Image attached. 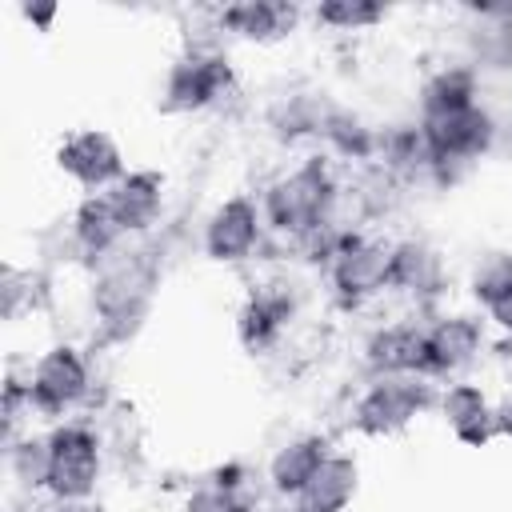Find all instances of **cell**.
<instances>
[{"instance_id": "6da1fadb", "label": "cell", "mask_w": 512, "mask_h": 512, "mask_svg": "<svg viewBox=\"0 0 512 512\" xmlns=\"http://www.w3.org/2000/svg\"><path fill=\"white\" fill-rule=\"evenodd\" d=\"M88 272H92L88 308L96 320V340L120 344V340L136 336V328L148 316L156 280H160V260L152 256V248L124 240L116 252L92 260Z\"/></svg>"}, {"instance_id": "7a4b0ae2", "label": "cell", "mask_w": 512, "mask_h": 512, "mask_svg": "<svg viewBox=\"0 0 512 512\" xmlns=\"http://www.w3.org/2000/svg\"><path fill=\"white\" fill-rule=\"evenodd\" d=\"M336 196H340V180H336L328 156H304L300 164L276 172L260 188V212H264L268 236L292 244V240L324 228L332 220Z\"/></svg>"}, {"instance_id": "3957f363", "label": "cell", "mask_w": 512, "mask_h": 512, "mask_svg": "<svg viewBox=\"0 0 512 512\" xmlns=\"http://www.w3.org/2000/svg\"><path fill=\"white\" fill-rule=\"evenodd\" d=\"M436 380L428 376H372L348 404V428L356 436H396L424 412H436Z\"/></svg>"}, {"instance_id": "277c9868", "label": "cell", "mask_w": 512, "mask_h": 512, "mask_svg": "<svg viewBox=\"0 0 512 512\" xmlns=\"http://www.w3.org/2000/svg\"><path fill=\"white\" fill-rule=\"evenodd\" d=\"M332 300L352 312L392 292V240L372 232H348L324 264Z\"/></svg>"}, {"instance_id": "5b68a950", "label": "cell", "mask_w": 512, "mask_h": 512, "mask_svg": "<svg viewBox=\"0 0 512 512\" xmlns=\"http://www.w3.org/2000/svg\"><path fill=\"white\" fill-rule=\"evenodd\" d=\"M28 396L32 408L48 420H68L76 408H84L92 400L96 388V372L92 360L80 344L72 340H56L48 344L32 364H28Z\"/></svg>"}, {"instance_id": "8992f818", "label": "cell", "mask_w": 512, "mask_h": 512, "mask_svg": "<svg viewBox=\"0 0 512 512\" xmlns=\"http://www.w3.org/2000/svg\"><path fill=\"white\" fill-rule=\"evenodd\" d=\"M104 480V436L88 420L48 428V500H92Z\"/></svg>"}, {"instance_id": "52a82bcc", "label": "cell", "mask_w": 512, "mask_h": 512, "mask_svg": "<svg viewBox=\"0 0 512 512\" xmlns=\"http://www.w3.org/2000/svg\"><path fill=\"white\" fill-rule=\"evenodd\" d=\"M416 128H420V136L428 144V156L436 164V184L452 180L460 168L488 156L492 144H496V132H500L484 104L440 112V116H420Z\"/></svg>"}, {"instance_id": "ba28073f", "label": "cell", "mask_w": 512, "mask_h": 512, "mask_svg": "<svg viewBox=\"0 0 512 512\" xmlns=\"http://www.w3.org/2000/svg\"><path fill=\"white\" fill-rule=\"evenodd\" d=\"M236 92V72L228 52H180L160 80V112L192 116L224 104Z\"/></svg>"}, {"instance_id": "9c48e42d", "label": "cell", "mask_w": 512, "mask_h": 512, "mask_svg": "<svg viewBox=\"0 0 512 512\" xmlns=\"http://www.w3.org/2000/svg\"><path fill=\"white\" fill-rule=\"evenodd\" d=\"M300 316V288L288 276L260 280L236 308V340L248 356H276L284 336L296 328Z\"/></svg>"}, {"instance_id": "30bf717a", "label": "cell", "mask_w": 512, "mask_h": 512, "mask_svg": "<svg viewBox=\"0 0 512 512\" xmlns=\"http://www.w3.org/2000/svg\"><path fill=\"white\" fill-rule=\"evenodd\" d=\"M264 244H268V224L260 212V196L252 192H232L204 216L200 248L212 264H248L264 252Z\"/></svg>"}, {"instance_id": "8fae6325", "label": "cell", "mask_w": 512, "mask_h": 512, "mask_svg": "<svg viewBox=\"0 0 512 512\" xmlns=\"http://www.w3.org/2000/svg\"><path fill=\"white\" fill-rule=\"evenodd\" d=\"M488 348V320L476 312H440L424 324V376L460 380Z\"/></svg>"}, {"instance_id": "7c38bea8", "label": "cell", "mask_w": 512, "mask_h": 512, "mask_svg": "<svg viewBox=\"0 0 512 512\" xmlns=\"http://www.w3.org/2000/svg\"><path fill=\"white\" fill-rule=\"evenodd\" d=\"M56 168L88 196L108 192L124 172V152L104 128H76L56 144Z\"/></svg>"}, {"instance_id": "4fadbf2b", "label": "cell", "mask_w": 512, "mask_h": 512, "mask_svg": "<svg viewBox=\"0 0 512 512\" xmlns=\"http://www.w3.org/2000/svg\"><path fill=\"white\" fill-rule=\"evenodd\" d=\"M360 360L368 380L372 376H424V320L416 316H396L376 324L364 344Z\"/></svg>"}, {"instance_id": "5bb4252c", "label": "cell", "mask_w": 512, "mask_h": 512, "mask_svg": "<svg viewBox=\"0 0 512 512\" xmlns=\"http://www.w3.org/2000/svg\"><path fill=\"white\" fill-rule=\"evenodd\" d=\"M436 416L464 448H488L492 440H500L496 404L476 380H448L436 392Z\"/></svg>"}, {"instance_id": "9a60e30c", "label": "cell", "mask_w": 512, "mask_h": 512, "mask_svg": "<svg viewBox=\"0 0 512 512\" xmlns=\"http://www.w3.org/2000/svg\"><path fill=\"white\" fill-rule=\"evenodd\" d=\"M448 288V260L444 252L424 236H400L392 240V292L432 304Z\"/></svg>"}, {"instance_id": "2e32d148", "label": "cell", "mask_w": 512, "mask_h": 512, "mask_svg": "<svg viewBox=\"0 0 512 512\" xmlns=\"http://www.w3.org/2000/svg\"><path fill=\"white\" fill-rule=\"evenodd\" d=\"M168 188V180H164V172H156V168H128L104 196H108V204H112V212H116V220H120V228L128 232V240L132 236H148L156 224H160V216H164V192Z\"/></svg>"}, {"instance_id": "e0dca14e", "label": "cell", "mask_w": 512, "mask_h": 512, "mask_svg": "<svg viewBox=\"0 0 512 512\" xmlns=\"http://www.w3.org/2000/svg\"><path fill=\"white\" fill-rule=\"evenodd\" d=\"M220 32L228 40H244V44H280L296 32L300 24V8L288 0H236L216 8Z\"/></svg>"}, {"instance_id": "ac0fdd59", "label": "cell", "mask_w": 512, "mask_h": 512, "mask_svg": "<svg viewBox=\"0 0 512 512\" xmlns=\"http://www.w3.org/2000/svg\"><path fill=\"white\" fill-rule=\"evenodd\" d=\"M328 452H332V440L324 432H296V436H288L268 456V468H264L268 488L280 500H296L304 492V484L312 480V472L324 464Z\"/></svg>"}, {"instance_id": "d6986e66", "label": "cell", "mask_w": 512, "mask_h": 512, "mask_svg": "<svg viewBox=\"0 0 512 512\" xmlns=\"http://www.w3.org/2000/svg\"><path fill=\"white\" fill-rule=\"evenodd\" d=\"M360 492V460L352 452H328L324 464L312 472L304 492L288 500L296 512H348V504Z\"/></svg>"}, {"instance_id": "ffe728a7", "label": "cell", "mask_w": 512, "mask_h": 512, "mask_svg": "<svg viewBox=\"0 0 512 512\" xmlns=\"http://www.w3.org/2000/svg\"><path fill=\"white\" fill-rule=\"evenodd\" d=\"M68 224H72V236H76V244H80V252H84V264H92V260H100V256H108V252H116V248L128 240V232L120 228V220H116V212H112V204H108L104 192H100V196H84V200L72 208Z\"/></svg>"}, {"instance_id": "44dd1931", "label": "cell", "mask_w": 512, "mask_h": 512, "mask_svg": "<svg viewBox=\"0 0 512 512\" xmlns=\"http://www.w3.org/2000/svg\"><path fill=\"white\" fill-rule=\"evenodd\" d=\"M180 512H256L252 476L244 472V464L216 468L208 480H200L196 488H188Z\"/></svg>"}, {"instance_id": "7402d4cb", "label": "cell", "mask_w": 512, "mask_h": 512, "mask_svg": "<svg viewBox=\"0 0 512 512\" xmlns=\"http://www.w3.org/2000/svg\"><path fill=\"white\" fill-rule=\"evenodd\" d=\"M472 104H480V72L468 60L440 64L420 84V116H440V112H456Z\"/></svg>"}, {"instance_id": "603a6c76", "label": "cell", "mask_w": 512, "mask_h": 512, "mask_svg": "<svg viewBox=\"0 0 512 512\" xmlns=\"http://www.w3.org/2000/svg\"><path fill=\"white\" fill-rule=\"evenodd\" d=\"M336 104L324 100V92H284L268 108V124L280 140H304V136H324V124Z\"/></svg>"}, {"instance_id": "cb8c5ba5", "label": "cell", "mask_w": 512, "mask_h": 512, "mask_svg": "<svg viewBox=\"0 0 512 512\" xmlns=\"http://www.w3.org/2000/svg\"><path fill=\"white\" fill-rule=\"evenodd\" d=\"M48 276L40 268H20V264H4L0 272V312L4 320H20L24 312H40L48 308Z\"/></svg>"}, {"instance_id": "d4e9b609", "label": "cell", "mask_w": 512, "mask_h": 512, "mask_svg": "<svg viewBox=\"0 0 512 512\" xmlns=\"http://www.w3.org/2000/svg\"><path fill=\"white\" fill-rule=\"evenodd\" d=\"M468 296L488 312L512 296V252L492 248L484 252L468 272Z\"/></svg>"}, {"instance_id": "484cf974", "label": "cell", "mask_w": 512, "mask_h": 512, "mask_svg": "<svg viewBox=\"0 0 512 512\" xmlns=\"http://www.w3.org/2000/svg\"><path fill=\"white\" fill-rule=\"evenodd\" d=\"M8 472L24 492H44L48 488V432H24L16 440H8Z\"/></svg>"}, {"instance_id": "4316f807", "label": "cell", "mask_w": 512, "mask_h": 512, "mask_svg": "<svg viewBox=\"0 0 512 512\" xmlns=\"http://www.w3.org/2000/svg\"><path fill=\"white\" fill-rule=\"evenodd\" d=\"M312 20L328 32H368L388 20V8L376 0H324L312 8Z\"/></svg>"}, {"instance_id": "83f0119b", "label": "cell", "mask_w": 512, "mask_h": 512, "mask_svg": "<svg viewBox=\"0 0 512 512\" xmlns=\"http://www.w3.org/2000/svg\"><path fill=\"white\" fill-rule=\"evenodd\" d=\"M484 316H488V324H492V328H496V332H500L504 340H512V296H508L504 304H496V308H488Z\"/></svg>"}, {"instance_id": "f1b7e54d", "label": "cell", "mask_w": 512, "mask_h": 512, "mask_svg": "<svg viewBox=\"0 0 512 512\" xmlns=\"http://www.w3.org/2000/svg\"><path fill=\"white\" fill-rule=\"evenodd\" d=\"M496 432L500 440H512V388L496 400Z\"/></svg>"}, {"instance_id": "f546056e", "label": "cell", "mask_w": 512, "mask_h": 512, "mask_svg": "<svg viewBox=\"0 0 512 512\" xmlns=\"http://www.w3.org/2000/svg\"><path fill=\"white\" fill-rule=\"evenodd\" d=\"M44 512H100V504H92V500H52Z\"/></svg>"}, {"instance_id": "4dcf8cb0", "label": "cell", "mask_w": 512, "mask_h": 512, "mask_svg": "<svg viewBox=\"0 0 512 512\" xmlns=\"http://www.w3.org/2000/svg\"><path fill=\"white\" fill-rule=\"evenodd\" d=\"M20 12H24L32 24H40V28H48V24L56 20V8H20Z\"/></svg>"}]
</instances>
